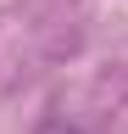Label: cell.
I'll return each instance as SVG.
<instances>
[{
    "label": "cell",
    "mask_w": 128,
    "mask_h": 134,
    "mask_svg": "<svg viewBox=\"0 0 128 134\" xmlns=\"http://www.w3.org/2000/svg\"><path fill=\"white\" fill-rule=\"evenodd\" d=\"M34 134H84V129H78V123H67V117H45Z\"/></svg>",
    "instance_id": "1"
}]
</instances>
